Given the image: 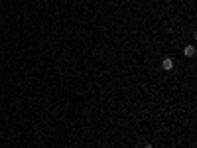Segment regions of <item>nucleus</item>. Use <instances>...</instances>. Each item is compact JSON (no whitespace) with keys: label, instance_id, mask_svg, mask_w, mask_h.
I'll return each mask as SVG.
<instances>
[{"label":"nucleus","instance_id":"f257e3e1","mask_svg":"<svg viewBox=\"0 0 197 148\" xmlns=\"http://www.w3.org/2000/svg\"><path fill=\"white\" fill-rule=\"evenodd\" d=\"M162 67H164L166 71L174 69V59H171V57H164V61H162Z\"/></svg>","mask_w":197,"mask_h":148},{"label":"nucleus","instance_id":"7ed1b4c3","mask_svg":"<svg viewBox=\"0 0 197 148\" xmlns=\"http://www.w3.org/2000/svg\"><path fill=\"white\" fill-rule=\"evenodd\" d=\"M136 148H152V144H150V142H144V144H138Z\"/></svg>","mask_w":197,"mask_h":148},{"label":"nucleus","instance_id":"f03ea898","mask_svg":"<svg viewBox=\"0 0 197 148\" xmlns=\"http://www.w3.org/2000/svg\"><path fill=\"white\" fill-rule=\"evenodd\" d=\"M183 56L193 57L195 56V48H193V45H185V48H183Z\"/></svg>","mask_w":197,"mask_h":148}]
</instances>
